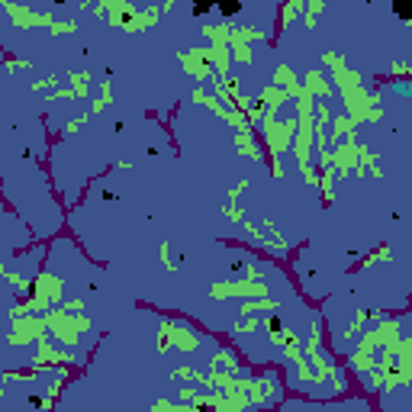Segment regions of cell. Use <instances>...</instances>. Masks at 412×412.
Returning a JSON list of instances; mask_svg holds the SVG:
<instances>
[{
	"mask_svg": "<svg viewBox=\"0 0 412 412\" xmlns=\"http://www.w3.org/2000/svg\"><path fill=\"white\" fill-rule=\"evenodd\" d=\"M396 16L399 20H409V0H396Z\"/></svg>",
	"mask_w": 412,
	"mask_h": 412,
	"instance_id": "obj_3",
	"label": "cell"
},
{
	"mask_svg": "<svg viewBox=\"0 0 412 412\" xmlns=\"http://www.w3.org/2000/svg\"><path fill=\"white\" fill-rule=\"evenodd\" d=\"M213 7H216L213 0H194V16H203L206 10H213Z\"/></svg>",
	"mask_w": 412,
	"mask_h": 412,
	"instance_id": "obj_2",
	"label": "cell"
},
{
	"mask_svg": "<svg viewBox=\"0 0 412 412\" xmlns=\"http://www.w3.org/2000/svg\"><path fill=\"white\" fill-rule=\"evenodd\" d=\"M213 3H216L226 16H232V13H239V10H241V0H213Z\"/></svg>",
	"mask_w": 412,
	"mask_h": 412,
	"instance_id": "obj_1",
	"label": "cell"
}]
</instances>
